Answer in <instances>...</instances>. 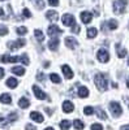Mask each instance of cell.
Here are the masks:
<instances>
[{
  "label": "cell",
  "instance_id": "cell-1",
  "mask_svg": "<svg viewBox=\"0 0 129 130\" xmlns=\"http://www.w3.org/2000/svg\"><path fill=\"white\" fill-rule=\"evenodd\" d=\"M2 62H17V61H21L24 65H29V57L25 53V55L22 56H8V55H4L2 56Z\"/></svg>",
  "mask_w": 129,
  "mask_h": 130
},
{
  "label": "cell",
  "instance_id": "cell-2",
  "mask_svg": "<svg viewBox=\"0 0 129 130\" xmlns=\"http://www.w3.org/2000/svg\"><path fill=\"white\" fill-rule=\"evenodd\" d=\"M94 81H95V86L98 87L101 91H106L107 90V87H108V79H107V77L104 74H96L95 75V78H94Z\"/></svg>",
  "mask_w": 129,
  "mask_h": 130
},
{
  "label": "cell",
  "instance_id": "cell-3",
  "mask_svg": "<svg viewBox=\"0 0 129 130\" xmlns=\"http://www.w3.org/2000/svg\"><path fill=\"white\" fill-rule=\"evenodd\" d=\"M25 44H26V40L25 39H18V40H15V42H9L8 44H7V47L10 51H16V50H18L21 47H24Z\"/></svg>",
  "mask_w": 129,
  "mask_h": 130
},
{
  "label": "cell",
  "instance_id": "cell-4",
  "mask_svg": "<svg viewBox=\"0 0 129 130\" xmlns=\"http://www.w3.org/2000/svg\"><path fill=\"white\" fill-rule=\"evenodd\" d=\"M96 57H98V60L101 61V62H108L110 61V53H108V51L107 50H104V48H101L99 51H98V55H96Z\"/></svg>",
  "mask_w": 129,
  "mask_h": 130
},
{
  "label": "cell",
  "instance_id": "cell-5",
  "mask_svg": "<svg viewBox=\"0 0 129 130\" xmlns=\"http://www.w3.org/2000/svg\"><path fill=\"white\" fill-rule=\"evenodd\" d=\"M110 109H111L113 117H119L121 115V112H123L121 111V105L117 103V102H111L110 103Z\"/></svg>",
  "mask_w": 129,
  "mask_h": 130
},
{
  "label": "cell",
  "instance_id": "cell-6",
  "mask_svg": "<svg viewBox=\"0 0 129 130\" xmlns=\"http://www.w3.org/2000/svg\"><path fill=\"white\" fill-rule=\"evenodd\" d=\"M47 32H48V35H50V37L55 38V37H58V35L63 34V30H61L59 26H56V25H51V26H48Z\"/></svg>",
  "mask_w": 129,
  "mask_h": 130
},
{
  "label": "cell",
  "instance_id": "cell-7",
  "mask_svg": "<svg viewBox=\"0 0 129 130\" xmlns=\"http://www.w3.org/2000/svg\"><path fill=\"white\" fill-rule=\"evenodd\" d=\"M112 9H113L115 14H121V13H124V10H125V4H123L120 2H113Z\"/></svg>",
  "mask_w": 129,
  "mask_h": 130
},
{
  "label": "cell",
  "instance_id": "cell-8",
  "mask_svg": "<svg viewBox=\"0 0 129 130\" xmlns=\"http://www.w3.org/2000/svg\"><path fill=\"white\" fill-rule=\"evenodd\" d=\"M63 24L65 25V26H70L72 27L74 24H76V22H74V17L72 14H68V13L64 14L63 16Z\"/></svg>",
  "mask_w": 129,
  "mask_h": 130
},
{
  "label": "cell",
  "instance_id": "cell-9",
  "mask_svg": "<svg viewBox=\"0 0 129 130\" xmlns=\"http://www.w3.org/2000/svg\"><path fill=\"white\" fill-rule=\"evenodd\" d=\"M33 91H34V95L38 98L39 100H45V99H47V94H45L43 92L38 86H33Z\"/></svg>",
  "mask_w": 129,
  "mask_h": 130
},
{
  "label": "cell",
  "instance_id": "cell-10",
  "mask_svg": "<svg viewBox=\"0 0 129 130\" xmlns=\"http://www.w3.org/2000/svg\"><path fill=\"white\" fill-rule=\"evenodd\" d=\"M65 44H67V47L68 48H70V50H74L77 47V44H78V42L74 39V38H72V37H67L65 38Z\"/></svg>",
  "mask_w": 129,
  "mask_h": 130
},
{
  "label": "cell",
  "instance_id": "cell-11",
  "mask_svg": "<svg viewBox=\"0 0 129 130\" xmlns=\"http://www.w3.org/2000/svg\"><path fill=\"white\" fill-rule=\"evenodd\" d=\"M73 109H74V105H73V103H72V102L65 100V102L63 103V111L65 112V113H72V112H73Z\"/></svg>",
  "mask_w": 129,
  "mask_h": 130
},
{
  "label": "cell",
  "instance_id": "cell-12",
  "mask_svg": "<svg viewBox=\"0 0 129 130\" xmlns=\"http://www.w3.org/2000/svg\"><path fill=\"white\" fill-rule=\"evenodd\" d=\"M59 38L58 37H55V38H52L50 42H48V48L51 50V51H56L58 48H59Z\"/></svg>",
  "mask_w": 129,
  "mask_h": 130
},
{
  "label": "cell",
  "instance_id": "cell-13",
  "mask_svg": "<svg viewBox=\"0 0 129 130\" xmlns=\"http://www.w3.org/2000/svg\"><path fill=\"white\" fill-rule=\"evenodd\" d=\"M30 118H31V120H34L35 122H38V124H42L43 121H45V118H43V116L39 112H31L30 113Z\"/></svg>",
  "mask_w": 129,
  "mask_h": 130
},
{
  "label": "cell",
  "instance_id": "cell-14",
  "mask_svg": "<svg viewBox=\"0 0 129 130\" xmlns=\"http://www.w3.org/2000/svg\"><path fill=\"white\" fill-rule=\"evenodd\" d=\"M61 70H63V73H64V75H65L67 79H72L73 78V72H72V69L68 67V65H63Z\"/></svg>",
  "mask_w": 129,
  "mask_h": 130
},
{
  "label": "cell",
  "instance_id": "cell-15",
  "mask_svg": "<svg viewBox=\"0 0 129 130\" xmlns=\"http://www.w3.org/2000/svg\"><path fill=\"white\" fill-rule=\"evenodd\" d=\"M46 17H47L50 21H52V22H55V21L59 20V13L55 12V10H48L47 14H46Z\"/></svg>",
  "mask_w": 129,
  "mask_h": 130
},
{
  "label": "cell",
  "instance_id": "cell-16",
  "mask_svg": "<svg viewBox=\"0 0 129 130\" xmlns=\"http://www.w3.org/2000/svg\"><path fill=\"white\" fill-rule=\"evenodd\" d=\"M91 18H93V16H91V13H89V12H82V13H81V21H82L83 24H90Z\"/></svg>",
  "mask_w": 129,
  "mask_h": 130
},
{
  "label": "cell",
  "instance_id": "cell-17",
  "mask_svg": "<svg viewBox=\"0 0 129 130\" xmlns=\"http://www.w3.org/2000/svg\"><path fill=\"white\" fill-rule=\"evenodd\" d=\"M77 95H78L80 98H88V96H89V90H88V87H86V86H81V87L78 89Z\"/></svg>",
  "mask_w": 129,
  "mask_h": 130
},
{
  "label": "cell",
  "instance_id": "cell-18",
  "mask_svg": "<svg viewBox=\"0 0 129 130\" xmlns=\"http://www.w3.org/2000/svg\"><path fill=\"white\" fill-rule=\"evenodd\" d=\"M0 102L4 103V104H10L12 103V96H10L9 94H3L2 96H0Z\"/></svg>",
  "mask_w": 129,
  "mask_h": 130
},
{
  "label": "cell",
  "instance_id": "cell-19",
  "mask_svg": "<svg viewBox=\"0 0 129 130\" xmlns=\"http://www.w3.org/2000/svg\"><path fill=\"white\" fill-rule=\"evenodd\" d=\"M17 85H18V82H17V79L13 78V77H10V78L7 79V86H8L9 89H15V87H17Z\"/></svg>",
  "mask_w": 129,
  "mask_h": 130
},
{
  "label": "cell",
  "instance_id": "cell-20",
  "mask_svg": "<svg viewBox=\"0 0 129 130\" xmlns=\"http://www.w3.org/2000/svg\"><path fill=\"white\" fill-rule=\"evenodd\" d=\"M18 105L22 108V109H25V108H27L30 105V102H29V99H26V98H21V99L18 100Z\"/></svg>",
  "mask_w": 129,
  "mask_h": 130
},
{
  "label": "cell",
  "instance_id": "cell-21",
  "mask_svg": "<svg viewBox=\"0 0 129 130\" xmlns=\"http://www.w3.org/2000/svg\"><path fill=\"white\" fill-rule=\"evenodd\" d=\"M10 124L9 118L8 117H3L0 115V127H8V125Z\"/></svg>",
  "mask_w": 129,
  "mask_h": 130
},
{
  "label": "cell",
  "instance_id": "cell-22",
  "mask_svg": "<svg viewBox=\"0 0 129 130\" xmlns=\"http://www.w3.org/2000/svg\"><path fill=\"white\" fill-rule=\"evenodd\" d=\"M106 25L108 26L110 30H115V29H117V26H119V24H117L116 20H110L108 22H106Z\"/></svg>",
  "mask_w": 129,
  "mask_h": 130
},
{
  "label": "cell",
  "instance_id": "cell-23",
  "mask_svg": "<svg viewBox=\"0 0 129 130\" xmlns=\"http://www.w3.org/2000/svg\"><path fill=\"white\" fill-rule=\"evenodd\" d=\"M12 73H15L17 75H24L25 74V69L22 67H13L12 68Z\"/></svg>",
  "mask_w": 129,
  "mask_h": 130
},
{
  "label": "cell",
  "instance_id": "cell-24",
  "mask_svg": "<svg viewBox=\"0 0 129 130\" xmlns=\"http://www.w3.org/2000/svg\"><path fill=\"white\" fill-rule=\"evenodd\" d=\"M116 51H117V56L119 57H125L126 56V51L124 48H120V44H116Z\"/></svg>",
  "mask_w": 129,
  "mask_h": 130
},
{
  "label": "cell",
  "instance_id": "cell-25",
  "mask_svg": "<svg viewBox=\"0 0 129 130\" xmlns=\"http://www.w3.org/2000/svg\"><path fill=\"white\" fill-rule=\"evenodd\" d=\"M60 127H61V130H69V127H70V121H69V120H63V121L60 122Z\"/></svg>",
  "mask_w": 129,
  "mask_h": 130
},
{
  "label": "cell",
  "instance_id": "cell-26",
  "mask_svg": "<svg viewBox=\"0 0 129 130\" xmlns=\"http://www.w3.org/2000/svg\"><path fill=\"white\" fill-rule=\"evenodd\" d=\"M73 125H74V129H76V130H82L83 129V122L81 120H78V118L73 121Z\"/></svg>",
  "mask_w": 129,
  "mask_h": 130
},
{
  "label": "cell",
  "instance_id": "cell-27",
  "mask_svg": "<svg viewBox=\"0 0 129 130\" xmlns=\"http://www.w3.org/2000/svg\"><path fill=\"white\" fill-rule=\"evenodd\" d=\"M31 2H33V4L38 8V9H43L45 8V2H43V0H31Z\"/></svg>",
  "mask_w": 129,
  "mask_h": 130
},
{
  "label": "cell",
  "instance_id": "cell-28",
  "mask_svg": "<svg viewBox=\"0 0 129 130\" xmlns=\"http://www.w3.org/2000/svg\"><path fill=\"white\" fill-rule=\"evenodd\" d=\"M34 34H35V38H37L38 42H43V40H45V35H43V32L40 30H35Z\"/></svg>",
  "mask_w": 129,
  "mask_h": 130
},
{
  "label": "cell",
  "instance_id": "cell-29",
  "mask_svg": "<svg viewBox=\"0 0 129 130\" xmlns=\"http://www.w3.org/2000/svg\"><path fill=\"white\" fill-rule=\"evenodd\" d=\"M50 78H51V81H52L53 83H60V82H61L60 77H59L56 73H51V74H50Z\"/></svg>",
  "mask_w": 129,
  "mask_h": 130
},
{
  "label": "cell",
  "instance_id": "cell-30",
  "mask_svg": "<svg viewBox=\"0 0 129 130\" xmlns=\"http://www.w3.org/2000/svg\"><path fill=\"white\" fill-rule=\"evenodd\" d=\"M96 34H98L96 29H94V27H89V29H88V37H89V38H95Z\"/></svg>",
  "mask_w": 129,
  "mask_h": 130
},
{
  "label": "cell",
  "instance_id": "cell-31",
  "mask_svg": "<svg viewBox=\"0 0 129 130\" xmlns=\"http://www.w3.org/2000/svg\"><path fill=\"white\" fill-rule=\"evenodd\" d=\"M96 116H98V118H102V120H107V115L104 113L103 109H101V108L96 109Z\"/></svg>",
  "mask_w": 129,
  "mask_h": 130
},
{
  "label": "cell",
  "instance_id": "cell-32",
  "mask_svg": "<svg viewBox=\"0 0 129 130\" xmlns=\"http://www.w3.org/2000/svg\"><path fill=\"white\" fill-rule=\"evenodd\" d=\"M16 32H17L18 35H25L26 32H27V27H25V26H20V27L16 29Z\"/></svg>",
  "mask_w": 129,
  "mask_h": 130
},
{
  "label": "cell",
  "instance_id": "cell-33",
  "mask_svg": "<svg viewBox=\"0 0 129 130\" xmlns=\"http://www.w3.org/2000/svg\"><path fill=\"white\" fill-rule=\"evenodd\" d=\"M83 113H85L86 116H91V115L94 113V108H93V107H85Z\"/></svg>",
  "mask_w": 129,
  "mask_h": 130
},
{
  "label": "cell",
  "instance_id": "cell-34",
  "mask_svg": "<svg viewBox=\"0 0 129 130\" xmlns=\"http://www.w3.org/2000/svg\"><path fill=\"white\" fill-rule=\"evenodd\" d=\"M91 130H103V126L101 124H93L91 125Z\"/></svg>",
  "mask_w": 129,
  "mask_h": 130
},
{
  "label": "cell",
  "instance_id": "cell-35",
  "mask_svg": "<svg viewBox=\"0 0 129 130\" xmlns=\"http://www.w3.org/2000/svg\"><path fill=\"white\" fill-rule=\"evenodd\" d=\"M72 31L74 32V34H77V32L81 31V27H80L78 25H73V26H72Z\"/></svg>",
  "mask_w": 129,
  "mask_h": 130
},
{
  "label": "cell",
  "instance_id": "cell-36",
  "mask_svg": "<svg viewBox=\"0 0 129 130\" xmlns=\"http://www.w3.org/2000/svg\"><path fill=\"white\" fill-rule=\"evenodd\" d=\"M7 34H8V29H7V27H0V35L4 37V35H7Z\"/></svg>",
  "mask_w": 129,
  "mask_h": 130
},
{
  "label": "cell",
  "instance_id": "cell-37",
  "mask_svg": "<svg viewBox=\"0 0 129 130\" xmlns=\"http://www.w3.org/2000/svg\"><path fill=\"white\" fill-rule=\"evenodd\" d=\"M22 13H24V17H27V18H30V17H31V13H30V10H29L27 8H25V9H24V12H22Z\"/></svg>",
  "mask_w": 129,
  "mask_h": 130
},
{
  "label": "cell",
  "instance_id": "cell-38",
  "mask_svg": "<svg viewBox=\"0 0 129 130\" xmlns=\"http://www.w3.org/2000/svg\"><path fill=\"white\" fill-rule=\"evenodd\" d=\"M37 79H38V81H42V82H43V81L46 79L45 74H43V73H38V75H37Z\"/></svg>",
  "mask_w": 129,
  "mask_h": 130
},
{
  "label": "cell",
  "instance_id": "cell-39",
  "mask_svg": "<svg viewBox=\"0 0 129 130\" xmlns=\"http://www.w3.org/2000/svg\"><path fill=\"white\" fill-rule=\"evenodd\" d=\"M48 3L52 7H56V5H59V0H48Z\"/></svg>",
  "mask_w": 129,
  "mask_h": 130
},
{
  "label": "cell",
  "instance_id": "cell-40",
  "mask_svg": "<svg viewBox=\"0 0 129 130\" xmlns=\"http://www.w3.org/2000/svg\"><path fill=\"white\" fill-rule=\"evenodd\" d=\"M26 130H35V127H34L33 125H30V124H27V125H26Z\"/></svg>",
  "mask_w": 129,
  "mask_h": 130
},
{
  "label": "cell",
  "instance_id": "cell-41",
  "mask_svg": "<svg viewBox=\"0 0 129 130\" xmlns=\"http://www.w3.org/2000/svg\"><path fill=\"white\" fill-rule=\"evenodd\" d=\"M4 73H5V72H4V69H3V68H0V79H2V78L4 77Z\"/></svg>",
  "mask_w": 129,
  "mask_h": 130
},
{
  "label": "cell",
  "instance_id": "cell-42",
  "mask_svg": "<svg viewBox=\"0 0 129 130\" xmlns=\"http://www.w3.org/2000/svg\"><path fill=\"white\" fill-rule=\"evenodd\" d=\"M121 130H129V125H125V126H121Z\"/></svg>",
  "mask_w": 129,
  "mask_h": 130
},
{
  "label": "cell",
  "instance_id": "cell-43",
  "mask_svg": "<svg viewBox=\"0 0 129 130\" xmlns=\"http://www.w3.org/2000/svg\"><path fill=\"white\" fill-rule=\"evenodd\" d=\"M0 17H4V10L0 8Z\"/></svg>",
  "mask_w": 129,
  "mask_h": 130
},
{
  "label": "cell",
  "instance_id": "cell-44",
  "mask_svg": "<svg viewBox=\"0 0 129 130\" xmlns=\"http://www.w3.org/2000/svg\"><path fill=\"white\" fill-rule=\"evenodd\" d=\"M124 100H125V103H126V104H128V107H129V98H126V96H125V98H124Z\"/></svg>",
  "mask_w": 129,
  "mask_h": 130
},
{
  "label": "cell",
  "instance_id": "cell-45",
  "mask_svg": "<svg viewBox=\"0 0 129 130\" xmlns=\"http://www.w3.org/2000/svg\"><path fill=\"white\" fill-rule=\"evenodd\" d=\"M119 2H120V3H123V4H125V5H126V3H128V0H119Z\"/></svg>",
  "mask_w": 129,
  "mask_h": 130
},
{
  "label": "cell",
  "instance_id": "cell-46",
  "mask_svg": "<svg viewBox=\"0 0 129 130\" xmlns=\"http://www.w3.org/2000/svg\"><path fill=\"white\" fill-rule=\"evenodd\" d=\"M45 130H53V127H46Z\"/></svg>",
  "mask_w": 129,
  "mask_h": 130
},
{
  "label": "cell",
  "instance_id": "cell-47",
  "mask_svg": "<svg viewBox=\"0 0 129 130\" xmlns=\"http://www.w3.org/2000/svg\"><path fill=\"white\" fill-rule=\"evenodd\" d=\"M126 86H128V89H129V78H128V81H126Z\"/></svg>",
  "mask_w": 129,
  "mask_h": 130
},
{
  "label": "cell",
  "instance_id": "cell-48",
  "mask_svg": "<svg viewBox=\"0 0 129 130\" xmlns=\"http://www.w3.org/2000/svg\"><path fill=\"white\" fill-rule=\"evenodd\" d=\"M128 65H129V59H128Z\"/></svg>",
  "mask_w": 129,
  "mask_h": 130
},
{
  "label": "cell",
  "instance_id": "cell-49",
  "mask_svg": "<svg viewBox=\"0 0 129 130\" xmlns=\"http://www.w3.org/2000/svg\"><path fill=\"white\" fill-rule=\"evenodd\" d=\"M0 2H3V0H0Z\"/></svg>",
  "mask_w": 129,
  "mask_h": 130
}]
</instances>
